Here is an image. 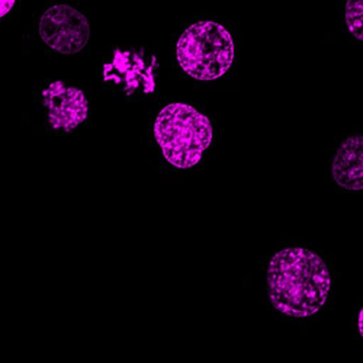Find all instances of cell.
<instances>
[{
  "instance_id": "6da1fadb",
  "label": "cell",
  "mask_w": 363,
  "mask_h": 363,
  "mask_svg": "<svg viewBox=\"0 0 363 363\" xmlns=\"http://www.w3.org/2000/svg\"><path fill=\"white\" fill-rule=\"evenodd\" d=\"M267 294L279 313L304 318L315 314L327 301L331 277L323 259L302 247L285 249L267 269Z\"/></svg>"
},
{
  "instance_id": "7a4b0ae2",
  "label": "cell",
  "mask_w": 363,
  "mask_h": 363,
  "mask_svg": "<svg viewBox=\"0 0 363 363\" xmlns=\"http://www.w3.org/2000/svg\"><path fill=\"white\" fill-rule=\"evenodd\" d=\"M155 135L170 164L189 169L201 162L213 141V125L195 108L186 104H170L156 118Z\"/></svg>"
},
{
  "instance_id": "3957f363",
  "label": "cell",
  "mask_w": 363,
  "mask_h": 363,
  "mask_svg": "<svg viewBox=\"0 0 363 363\" xmlns=\"http://www.w3.org/2000/svg\"><path fill=\"white\" fill-rule=\"evenodd\" d=\"M176 54L182 70L208 82L228 72L235 51L230 33L221 23L199 21L180 35Z\"/></svg>"
},
{
  "instance_id": "277c9868",
  "label": "cell",
  "mask_w": 363,
  "mask_h": 363,
  "mask_svg": "<svg viewBox=\"0 0 363 363\" xmlns=\"http://www.w3.org/2000/svg\"><path fill=\"white\" fill-rule=\"evenodd\" d=\"M38 33L51 50L76 54L87 45L90 26L87 18L77 9L69 5H54L43 13Z\"/></svg>"
},
{
  "instance_id": "5b68a950",
  "label": "cell",
  "mask_w": 363,
  "mask_h": 363,
  "mask_svg": "<svg viewBox=\"0 0 363 363\" xmlns=\"http://www.w3.org/2000/svg\"><path fill=\"white\" fill-rule=\"evenodd\" d=\"M43 102L54 130L73 131L87 118L89 106L84 94L63 82H52L43 92Z\"/></svg>"
},
{
  "instance_id": "8992f818",
  "label": "cell",
  "mask_w": 363,
  "mask_h": 363,
  "mask_svg": "<svg viewBox=\"0 0 363 363\" xmlns=\"http://www.w3.org/2000/svg\"><path fill=\"white\" fill-rule=\"evenodd\" d=\"M333 177L347 191L363 188V137L352 135L337 148L333 162Z\"/></svg>"
},
{
  "instance_id": "52a82bcc",
  "label": "cell",
  "mask_w": 363,
  "mask_h": 363,
  "mask_svg": "<svg viewBox=\"0 0 363 363\" xmlns=\"http://www.w3.org/2000/svg\"><path fill=\"white\" fill-rule=\"evenodd\" d=\"M347 31L357 40H363V0H347L345 9Z\"/></svg>"
},
{
  "instance_id": "ba28073f",
  "label": "cell",
  "mask_w": 363,
  "mask_h": 363,
  "mask_svg": "<svg viewBox=\"0 0 363 363\" xmlns=\"http://www.w3.org/2000/svg\"><path fill=\"white\" fill-rule=\"evenodd\" d=\"M15 2L16 0H0V18H4L12 11V8L15 6Z\"/></svg>"
}]
</instances>
